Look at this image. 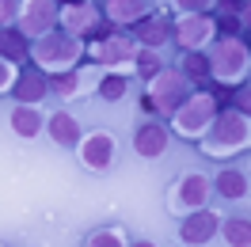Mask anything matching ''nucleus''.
I'll return each instance as SVG.
<instances>
[{
    "label": "nucleus",
    "instance_id": "obj_1",
    "mask_svg": "<svg viewBox=\"0 0 251 247\" xmlns=\"http://www.w3.org/2000/svg\"><path fill=\"white\" fill-rule=\"evenodd\" d=\"M202 145H205L213 156L251 145V125H248V118H244V114H221L217 122L209 125V133L202 137Z\"/></svg>",
    "mask_w": 251,
    "mask_h": 247
},
{
    "label": "nucleus",
    "instance_id": "obj_2",
    "mask_svg": "<svg viewBox=\"0 0 251 247\" xmlns=\"http://www.w3.org/2000/svg\"><path fill=\"white\" fill-rule=\"evenodd\" d=\"M213 114H217L213 95H190L187 103H183V110L175 114V129H179L183 137H205L209 125L217 122Z\"/></svg>",
    "mask_w": 251,
    "mask_h": 247
},
{
    "label": "nucleus",
    "instance_id": "obj_3",
    "mask_svg": "<svg viewBox=\"0 0 251 247\" xmlns=\"http://www.w3.org/2000/svg\"><path fill=\"white\" fill-rule=\"evenodd\" d=\"M34 53H38V65L69 69V61L80 57V38H73V34H46V38H38Z\"/></svg>",
    "mask_w": 251,
    "mask_h": 247
},
{
    "label": "nucleus",
    "instance_id": "obj_4",
    "mask_svg": "<svg viewBox=\"0 0 251 247\" xmlns=\"http://www.w3.org/2000/svg\"><path fill=\"white\" fill-rule=\"evenodd\" d=\"M152 95V103H156L160 114H179L183 103L190 99V88H187V76H179V73H160V84Z\"/></svg>",
    "mask_w": 251,
    "mask_h": 247
},
{
    "label": "nucleus",
    "instance_id": "obj_5",
    "mask_svg": "<svg viewBox=\"0 0 251 247\" xmlns=\"http://www.w3.org/2000/svg\"><path fill=\"white\" fill-rule=\"evenodd\" d=\"M209 69L221 73V80H236L244 69H248V49L240 46V42H217L213 53H209Z\"/></svg>",
    "mask_w": 251,
    "mask_h": 247
},
{
    "label": "nucleus",
    "instance_id": "obj_6",
    "mask_svg": "<svg viewBox=\"0 0 251 247\" xmlns=\"http://www.w3.org/2000/svg\"><path fill=\"white\" fill-rule=\"evenodd\" d=\"M209 34H213V23H209L205 12H190V16H183L175 23V38H179V46L187 53H194V46H202Z\"/></svg>",
    "mask_w": 251,
    "mask_h": 247
},
{
    "label": "nucleus",
    "instance_id": "obj_7",
    "mask_svg": "<svg viewBox=\"0 0 251 247\" xmlns=\"http://www.w3.org/2000/svg\"><path fill=\"white\" fill-rule=\"evenodd\" d=\"M168 137H172L168 125L156 118V122H145L141 129L133 133V148H137V156H145V160H156V156L168 148Z\"/></svg>",
    "mask_w": 251,
    "mask_h": 247
},
{
    "label": "nucleus",
    "instance_id": "obj_8",
    "mask_svg": "<svg viewBox=\"0 0 251 247\" xmlns=\"http://www.w3.org/2000/svg\"><path fill=\"white\" fill-rule=\"evenodd\" d=\"M217 224H221L217 213H209V209H194V213H187L179 236H183L187 244H209V240H213V232H217Z\"/></svg>",
    "mask_w": 251,
    "mask_h": 247
},
{
    "label": "nucleus",
    "instance_id": "obj_9",
    "mask_svg": "<svg viewBox=\"0 0 251 247\" xmlns=\"http://www.w3.org/2000/svg\"><path fill=\"white\" fill-rule=\"evenodd\" d=\"M80 156H84V164L95 171H107L110 160H114V137L110 133H92V137L80 145Z\"/></svg>",
    "mask_w": 251,
    "mask_h": 247
},
{
    "label": "nucleus",
    "instance_id": "obj_10",
    "mask_svg": "<svg viewBox=\"0 0 251 247\" xmlns=\"http://www.w3.org/2000/svg\"><path fill=\"white\" fill-rule=\"evenodd\" d=\"M53 19H57V8H53V4H31V8L23 12V19H19V31L46 38L50 27H53Z\"/></svg>",
    "mask_w": 251,
    "mask_h": 247
},
{
    "label": "nucleus",
    "instance_id": "obj_11",
    "mask_svg": "<svg viewBox=\"0 0 251 247\" xmlns=\"http://www.w3.org/2000/svg\"><path fill=\"white\" fill-rule=\"evenodd\" d=\"M46 92H50V76H42L38 69H23V76L12 84V95L19 103H38Z\"/></svg>",
    "mask_w": 251,
    "mask_h": 247
},
{
    "label": "nucleus",
    "instance_id": "obj_12",
    "mask_svg": "<svg viewBox=\"0 0 251 247\" xmlns=\"http://www.w3.org/2000/svg\"><path fill=\"white\" fill-rule=\"evenodd\" d=\"M129 57H133V34H114V38L95 46L99 65H118V61H129Z\"/></svg>",
    "mask_w": 251,
    "mask_h": 247
},
{
    "label": "nucleus",
    "instance_id": "obj_13",
    "mask_svg": "<svg viewBox=\"0 0 251 247\" xmlns=\"http://www.w3.org/2000/svg\"><path fill=\"white\" fill-rule=\"evenodd\" d=\"M46 129H50V137L57 141V145H80V122L69 114V110H57V114H50V122H46Z\"/></svg>",
    "mask_w": 251,
    "mask_h": 247
},
{
    "label": "nucleus",
    "instance_id": "obj_14",
    "mask_svg": "<svg viewBox=\"0 0 251 247\" xmlns=\"http://www.w3.org/2000/svg\"><path fill=\"white\" fill-rule=\"evenodd\" d=\"M133 38H141L149 49H156V46H164V42L172 38V23L160 19V16H149V19H141V23L133 27Z\"/></svg>",
    "mask_w": 251,
    "mask_h": 247
},
{
    "label": "nucleus",
    "instance_id": "obj_15",
    "mask_svg": "<svg viewBox=\"0 0 251 247\" xmlns=\"http://www.w3.org/2000/svg\"><path fill=\"white\" fill-rule=\"evenodd\" d=\"M209 190H213V186H209V179L194 171V175H187V179L179 183V201H183L187 209H198V205L209 198Z\"/></svg>",
    "mask_w": 251,
    "mask_h": 247
},
{
    "label": "nucleus",
    "instance_id": "obj_16",
    "mask_svg": "<svg viewBox=\"0 0 251 247\" xmlns=\"http://www.w3.org/2000/svg\"><path fill=\"white\" fill-rule=\"evenodd\" d=\"M213 190H217L221 198H244V194H248V175H244V171L240 168H225L217 175V183H213Z\"/></svg>",
    "mask_w": 251,
    "mask_h": 247
},
{
    "label": "nucleus",
    "instance_id": "obj_17",
    "mask_svg": "<svg viewBox=\"0 0 251 247\" xmlns=\"http://www.w3.org/2000/svg\"><path fill=\"white\" fill-rule=\"evenodd\" d=\"M221 232H225L228 247H251V217H228Z\"/></svg>",
    "mask_w": 251,
    "mask_h": 247
},
{
    "label": "nucleus",
    "instance_id": "obj_18",
    "mask_svg": "<svg viewBox=\"0 0 251 247\" xmlns=\"http://www.w3.org/2000/svg\"><path fill=\"white\" fill-rule=\"evenodd\" d=\"M12 125H16L19 137H34L42 129V114L34 107H19V110H12Z\"/></svg>",
    "mask_w": 251,
    "mask_h": 247
},
{
    "label": "nucleus",
    "instance_id": "obj_19",
    "mask_svg": "<svg viewBox=\"0 0 251 247\" xmlns=\"http://www.w3.org/2000/svg\"><path fill=\"white\" fill-rule=\"evenodd\" d=\"M0 53H4V61H23V57H27V34L23 31H4Z\"/></svg>",
    "mask_w": 251,
    "mask_h": 247
},
{
    "label": "nucleus",
    "instance_id": "obj_20",
    "mask_svg": "<svg viewBox=\"0 0 251 247\" xmlns=\"http://www.w3.org/2000/svg\"><path fill=\"white\" fill-rule=\"evenodd\" d=\"M145 12H149L145 4H122V0H118V4H110V8H107V16L114 19V23H133V27H137L141 19H149Z\"/></svg>",
    "mask_w": 251,
    "mask_h": 247
},
{
    "label": "nucleus",
    "instance_id": "obj_21",
    "mask_svg": "<svg viewBox=\"0 0 251 247\" xmlns=\"http://www.w3.org/2000/svg\"><path fill=\"white\" fill-rule=\"evenodd\" d=\"M183 76L205 80L209 76V57H205V53H187V57H183Z\"/></svg>",
    "mask_w": 251,
    "mask_h": 247
},
{
    "label": "nucleus",
    "instance_id": "obj_22",
    "mask_svg": "<svg viewBox=\"0 0 251 247\" xmlns=\"http://www.w3.org/2000/svg\"><path fill=\"white\" fill-rule=\"evenodd\" d=\"M137 73H141V76H149V80L164 73V61H160L156 49H145V53H137Z\"/></svg>",
    "mask_w": 251,
    "mask_h": 247
},
{
    "label": "nucleus",
    "instance_id": "obj_23",
    "mask_svg": "<svg viewBox=\"0 0 251 247\" xmlns=\"http://www.w3.org/2000/svg\"><path fill=\"white\" fill-rule=\"evenodd\" d=\"M50 92H57V95L80 92V76L76 73H53V76H50Z\"/></svg>",
    "mask_w": 251,
    "mask_h": 247
},
{
    "label": "nucleus",
    "instance_id": "obj_24",
    "mask_svg": "<svg viewBox=\"0 0 251 247\" xmlns=\"http://www.w3.org/2000/svg\"><path fill=\"white\" fill-rule=\"evenodd\" d=\"M126 88H129V84H126V76H118V73H114V76H107V80H99V95H103V99H110V103H114V99H122Z\"/></svg>",
    "mask_w": 251,
    "mask_h": 247
},
{
    "label": "nucleus",
    "instance_id": "obj_25",
    "mask_svg": "<svg viewBox=\"0 0 251 247\" xmlns=\"http://www.w3.org/2000/svg\"><path fill=\"white\" fill-rule=\"evenodd\" d=\"M217 31H221V42H232V38H236V31H240V19H236L232 12H221Z\"/></svg>",
    "mask_w": 251,
    "mask_h": 247
},
{
    "label": "nucleus",
    "instance_id": "obj_26",
    "mask_svg": "<svg viewBox=\"0 0 251 247\" xmlns=\"http://www.w3.org/2000/svg\"><path fill=\"white\" fill-rule=\"evenodd\" d=\"M88 247H126V244H122L118 232H95L92 240H88Z\"/></svg>",
    "mask_w": 251,
    "mask_h": 247
},
{
    "label": "nucleus",
    "instance_id": "obj_27",
    "mask_svg": "<svg viewBox=\"0 0 251 247\" xmlns=\"http://www.w3.org/2000/svg\"><path fill=\"white\" fill-rule=\"evenodd\" d=\"M232 103L240 114H251V88H240V92H232Z\"/></svg>",
    "mask_w": 251,
    "mask_h": 247
},
{
    "label": "nucleus",
    "instance_id": "obj_28",
    "mask_svg": "<svg viewBox=\"0 0 251 247\" xmlns=\"http://www.w3.org/2000/svg\"><path fill=\"white\" fill-rule=\"evenodd\" d=\"M244 19H248V23H251V8H244Z\"/></svg>",
    "mask_w": 251,
    "mask_h": 247
},
{
    "label": "nucleus",
    "instance_id": "obj_29",
    "mask_svg": "<svg viewBox=\"0 0 251 247\" xmlns=\"http://www.w3.org/2000/svg\"><path fill=\"white\" fill-rule=\"evenodd\" d=\"M133 247H152V244H149V240H141V244H133Z\"/></svg>",
    "mask_w": 251,
    "mask_h": 247
}]
</instances>
